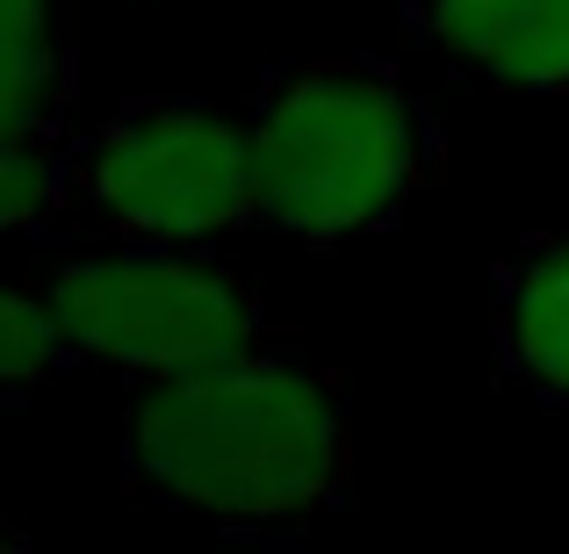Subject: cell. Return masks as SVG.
Instances as JSON below:
<instances>
[{"instance_id": "cell-3", "label": "cell", "mask_w": 569, "mask_h": 554, "mask_svg": "<svg viewBox=\"0 0 569 554\" xmlns=\"http://www.w3.org/2000/svg\"><path fill=\"white\" fill-rule=\"evenodd\" d=\"M43 289L80 367L123 382L223 361L281 332L267 295L217 245H181V238H109L66 252L58 266H43Z\"/></svg>"}, {"instance_id": "cell-7", "label": "cell", "mask_w": 569, "mask_h": 554, "mask_svg": "<svg viewBox=\"0 0 569 554\" xmlns=\"http://www.w3.org/2000/svg\"><path fill=\"white\" fill-rule=\"evenodd\" d=\"M80 101L72 0H0V144H66Z\"/></svg>"}, {"instance_id": "cell-4", "label": "cell", "mask_w": 569, "mask_h": 554, "mask_svg": "<svg viewBox=\"0 0 569 554\" xmlns=\"http://www.w3.org/2000/svg\"><path fill=\"white\" fill-rule=\"evenodd\" d=\"M66 202L109 238L231 245L260 231L252 130L194 94H144L66 138Z\"/></svg>"}, {"instance_id": "cell-8", "label": "cell", "mask_w": 569, "mask_h": 554, "mask_svg": "<svg viewBox=\"0 0 569 554\" xmlns=\"http://www.w3.org/2000/svg\"><path fill=\"white\" fill-rule=\"evenodd\" d=\"M72 374H87V367H80V353H72L66 324H58L43 274L29 281V274H8V266H0V411H22V403L51 396Z\"/></svg>"}, {"instance_id": "cell-2", "label": "cell", "mask_w": 569, "mask_h": 554, "mask_svg": "<svg viewBox=\"0 0 569 554\" xmlns=\"http://www.w3.org/2000/svg\"><path fill=\"white\" fill-rule=\"evenodd\" d=\"M260 231L310 252L382 238L447 173V130L397 58H274L252 87Z\"/></svg>"}, {"instance_id": "cell-9", "label": "cell", "mask_w": 569, "mask_h": 554, "mask_svg": "<svg viewBox=\"0 0 569 554\" xmlns=\"http://www.w3.org/2000/svg\"><path fill=\"white\" fill-rule=\"evenodd\" d=\"M66 216V144H0V238H51Z\"/></svg>"}, {"instance_id": "cell-5", "label": "cell", "mask_w": 569, "mask_h": 554, "mask_svg": "<svg viewBox=\"0 0 569 554\" xmlns=\"http://www.w3.org/2000/svg\"><path fill=\"white\" fill-rule=\"evenodd\" d=\"M403 29L505 94H569V0H397Z\"/></svg>"}, {"instance_id": "cell-1", "label": "cell", "mask_w": 569, "mask_h": 554, "mask_svg": "<svg viewBox=\"0 0 569 554\" xmlns=\"http://www.w3.org/2000/svg\"><path fill=\"white\" fill-rule=\"evenodd\" d=\"M353 417L339 374L274 332L223 361L130 382L116 411V475L152 512L223 541H296L353 497Z\"/></svg>"}, {"instance_id": "cell-6", "label": "cell", "mask_w": 569, "mask_h": 554, "mask_svg": "<svg viewBox=\"0 0 569 554\" xmlns=\"http://www.w3.org/2000/svg\"><path fill=\"white\" fill-rule=\"evenodd\" d=\"M490 353L512 396L569 411V231H512L490 252Z\"/></svg>"}]
</instances>
